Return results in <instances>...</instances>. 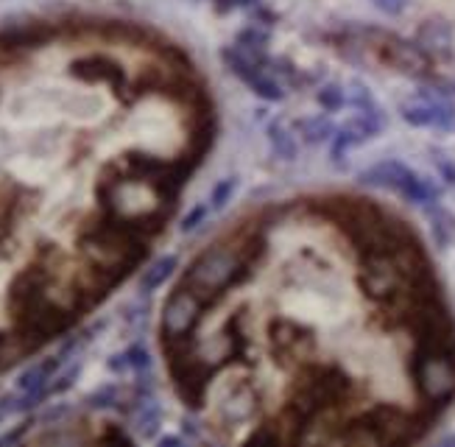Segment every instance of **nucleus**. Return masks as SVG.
Segmentation results:
<instances>
[{
	"instance_id": "nucleus-1",
	"label": "nucleus",
	"mask_w": 455,
	"mask_h": 447,
	"mask_svg": "<svg viewBox=\"0 0 455 447\" xmlns=\"http://www.w3.org/2000/svg\"><path fill=\"white\" fill-rule=\"evenodd\" d=\"M413 378H417L419 395L427 403H447L455 395V358L452 349L444 347H422L419 358L413 363Z\"/></svg>"
},
{
	"instance_id": "nucleus-2",
	"label": "nucleus",
	"mask_w": 455,
	"mask_h": 447,
	"mask_svg": "<svg viewBox=\"0 0 455 447\" xmlns=\"http://www.w3.org/2000/svg\"><path fill=\"white\" fill-rule=\"evenodd\" d=\"M241 255L232 246H212L188 271V285L199 297H212L241 275Z\"/></svg>"
},
{
	"instance_id": "nucleus-3",
	"label": "nucleus",
	"mask_w": 455,
	"mask_h": 447,
	"mask_svg": "<svg viewBox=\"0 0 455 447\" xmlns=\"http://www.w3.org/2000/svg\"><path fill=\"white\" fill-rule=\"evenodd\" d=\"M361 180L366 185L397 190V193H403V196L411 199V202H430V199H436V188H430L422 177H417V173L408 171L403 163H394V160L369 168Z\"/></svg>"
},
{
	"instance_id": "nucleus-4",
	"label": "nucleus",
	"mask_w": 455,
	"mask_h": 447,
	"mask_svg": "<svg viewBox=\"0 0 455 447\" xmlns=\"http://www.w3.org/2000/svg\"><path fill=\"white\" fill-rule=\"evenodd\" d=\"M224 60H227V65L232 68V73H235V76H241V79H243L257 95H263V99H268V101H280L283 95H285V90L271 79V76L266 73V68H260V62H257L249 51H243V48H241V51H227V53H224Z\"/></svg>"
},
{
	"instance_id": "nucleus-5",
	"label": "nucleus",
	"mask_w": 455,
	"mask_h": 447,
	"mask_svg": "<svg viewBox=\"0 0 455 447\" xmlns=\"http://www.w3.org/2000/svg\"><path fill=\"white\" fill-rule=\"evenodd\" d=\"M199 314H202V297L196 294V291L180 288L165 305V316H163L165 333L171 339H180V336L190 333V327L196 324Z\"/></svg>"
},
{
	"instance_id": "nucleus-6",
	"label": "nucleus",
	"mask_w": 455,
	"mask_h": 447,
	"mask_svg": "<svg viewBox=\"0 0 455 447\" xmlns=\"http://www.w3.org/2000/svg\"><path fill=\"white\" fill-rule=\"evenodd\" d=\"M403 118L408 124H413V126H450L452 118H455V112L444 101L419 99V101L403 104Z\"/></svg>"
},
{
	"instance_id": "nucleus-7",
	"label": "nucleus",
	"mask_w": 455,
	"mask_h": 447,
	"mask_svg": "<svg viewBox=\"0 0 455 447\" xmlns=\"http://www.w3.org/2000/svg\"><path fill=\"white\" fill-rule=\"evenodd\" d=\"M391 62L397 65L400 70L417 73V70H422V68H425V56H422L417 48H413V45L394 40V43H391Z\"/></svg>"
},
{
	"instance_id": "nucleus-8",
	"label": "nucleus",
	"mask_w": 455,
	"mask_h": 447,
	"mask_svg": "<svg viewBox=\"0 0 455 447\" xmlns=\"http://www.w3.org/2000/svg\"><path fill=\"white\" fill-rule=\"evenodd\" d=\"M173 268H176V258H173V255H165V258H160V260H154V263L146 268V275H143V280H140V288H143V291H156V288H160V285L173 275Z\"/></svg>"
},
{
	"instance_id": "nucleus-9",
	"label": "nucleus",
	"mask_w": 455,
	"mask_h": 447,
	"mask_svg": "<svg viewBox=\"0 0 455 447\" xmlns=\"http://www.w3.org/2000/svg\"><path fill=\"white\" fill-rule=\"evenodd\" d=\"M268 140H271V148H274L276 157L296 160V140H293V134L288 132L285 124H271L268 126Z\"/></svg>"
},
{
	"instance_id": "nucleus-10",
	"label": "nucleus",
	"mask_w": 455,
	"mask_h": 447,
	"mask_svg": "<svg viewBox=\"0 0 455 447\" xmlns=\"http://www.w3.org/2000/svg\"><path fill=\"white\" fill-rule=\"evenodd\" d=\"M160 419H163L160 405H156V403H143L140 414H137V419H134V427L143 436H154L156 431H160Z\"/></svg>"
},
{
	"instance_id": "nucleus-11",
	"label": "nucleus",
	"mask_w": 455,
	"mask_h": 447,
	"mask_svg": "<svg viewBox=\"0 0 455 447\" xmlns=\"http://www.w3.org/2000/svg\"><path fill=\"white\" fill-rule=\"evenodd\" d=\"M299 129H302L307 143H322V140L332 138V132H335V126L327 118H307L299 124Z\"/></svg>"
},
{
	"instance_id": "nucleus-12",
	"label": "nucleus",
	"mask_w": 455,
	"mask_h": 447,
	"mask_svg": "<svg viewBox=\"0 0 455 447\" xmlns=\"http://www.w3.org/2000/svg\"><path fill=\"white\" fill-rule=\"evenodd\" d=\"M319 101H322V107H327V109H339V107L344 104V92H341L339 87H324V90L319 92Z\"/></svg>"
},
{
	"instance_id": "nucleus-13",
	"label": "nucleus",
	"mask_w": 455,
	"mask_h": 447,
	"mask_svg": "<svg viewBox=\"0 0 455 447\" xmlns=\"http://www.w3.org/2000/svg\"><path fill=\"white\" fill-rule=\"evenodd\" d=\"M232 190H235V180H224L221 185H215V190H212V204L215 207H224L227 199L232 196Z\"/></svg>"
},
{
	"instance_id": "nucleus-14",
	"label": "nucleus",
	"mask_w": 455,
	"mask_h": 447,
	"mask_svg": "<svg viewBox=\"0 0 455 447\" xmlns=\"http://www.w3.org/2000/svg\"><path fill=\"white\" fill-rule=\"evenodd\" d=\"M115 397H117V388H115V386H107V388H101V392H95V395L90 397V405H92V408H107V405L115 403Z\"/></svg>"
},
{
	"instance_id": "nucleus-15",
	"label": "nucleus",
	"mask_w": 455,
	"mask_h": 447,
	"mask_svg": "<svg viewBox=\"0 0 455 447\" xmlns=\"http://www.w3.org/2000/svg\"><path fill=\"white\" fill-rule=\"evenodd\" d=\"M126 361H129V366H134V369H146L151 361H148V353L143 347H132L129 353H126Z\"/></svg>"
},
{
	"instance_id": "nucleus-16",
	"label": "nucleus",
	"mask_w": 455,
	"mask_h": 447,
	"mask_svg": "<svg viewBox=\"0 0 455 447\" xmlns=\"http://www.w3.org/2000/svg\"><path fill=\"white\" fill-rule=\"evenodd\" d=\"M371 4L386 14H400L408 6V0H371Z\"/></svg>"
},
{
	"instance_id": "nucleus-17",
	"label": "nucleus",
	"mask_w": 455,
	"mask_h": 447,
	"mask_svg": "<svg viewBox=\"0 0 455 447\" xmlns=\"http://www.w3.org/2000/svg\"><path fill=\"white\" fill-rule=\"evenodd\" d=\"M202 219H204V207H196V210L190 212V216L185 219L182 229H185V232H190L193 227H199V221H202Z\"/></svg>"
}]
</instances>
